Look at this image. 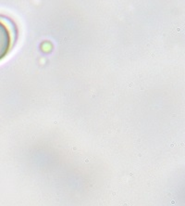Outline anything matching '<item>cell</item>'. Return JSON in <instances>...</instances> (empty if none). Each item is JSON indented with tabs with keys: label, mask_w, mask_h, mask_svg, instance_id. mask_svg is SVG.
<instances>
[{
	"label": "cell",
	"mask_w": 185,
	"mask_h": 206,
	"mask_svg": "<svg viewBox=\"0 0 185 206\" xmlns=\"http://www.w3.org/2000/svg\"><path fill=\"white\" fill-rule=\"evenodd\" d=\"M15 32L8 21L0 18V60L8 55L15 42Z\"/></svg>",
	"instance_id": "obj_1"
}]
</instances>
